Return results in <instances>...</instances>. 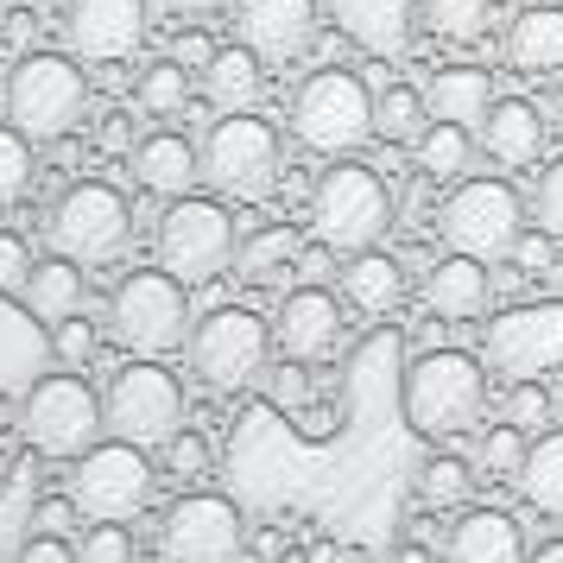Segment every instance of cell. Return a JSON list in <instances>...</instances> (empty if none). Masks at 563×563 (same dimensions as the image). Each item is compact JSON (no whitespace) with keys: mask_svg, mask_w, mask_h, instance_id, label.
<instances>
[{"mask_svg":"<svg viewBox=\"0 0 563 563\" xmlns=\"http://www.w3.org/2000/svg\"><path fill=\"white\" fill-rule=\"evenodd\" d=\"M52 361V323H38L26 298L0 291V399H26Z\"/></svg>","mask_w":563,"mask_h":563,"instance_id":"17","label":"cell"},{"mask_svg":"<svg viewBox=\"0 0 563 563\" xmlns=\"http://www.w3.org/2000/svg\"><path fill=\"white\" fill-rule=\"evenodd\" d=\"M551 424H563V399H558V411H551Z\"/></svg>","mask_w":563,"mask_h":563,"instance_id":"56","label":"cell"},{"mask_svg":"<svg viewBox=\"0 0 563 563\" xmlns=\"http://www.w3.org/2000/svg\"><path fill=\"white\" fill-rule=\"evenodd\" d=\"M532 209H538V229L551 234V241H563V158H551V165L538 172Z\"/></svg>","mask_w":563,"mask_h":563,"instance_id":"42","label":"cell"},{"mask_svg":"<svg viewBox=\"0 0 563 563\" xmlns=\"http://www.w3.org/2000/svg\"><path fill=\"white\" fill-rule=\"evenodd\" d=\"M551 411H558V406H551V393H544L538 380H519V386L507 393V424H519L526 437H532V431H551Z\"/></svg>","mask_w":563,"mask_h":563,"instance_id":"41","label":"cell"},{"mask_svg":"<svg viewBox=\"0 0 563 563\" xmlns=\"http://www.w3.org/2000/svg\"><path fill=\"white\" fill-rule=\"evenodd\" d=\"M494 26V0H418V32L437 45H475Z\"/></svg>","mask_w":563,"mask_h":563,"instance_id":"31","label":"cell"},{"mask_svg":"<svg viewBox=\"0 0 563 563\" xmlns=\"http://www.w3.org/2000/svg\"><path fill=\"white\" fill-rule=\"evenodd\" d=\"M310 229L335 254L380 247L386 229H393V190H386V178L355 165V158H335L330 172L317 178V190H310Z\"/></svg>","mask_w":563,"mask_h":563,"instance_id":"5","label":"cell"},{"mask_svg":"<svg viewBox=\"0 0 563 563\" xmlns=\"http://www.w3.org/2000/svg\"><path fill=\"white\" fill-rule=\"evenodd\" d=\"M234 32L266 64H285L317 38V0H234Z\"/></svg>","mask_w":563,"mask_h":563,"instance_id":"18","label":"cell"},{"mask_svg":"<svg viewBox=\"0 0 563 563\" xmlns=\"http://www.w3.org/2000/svg\"><path fill=\"white\" fill-rule=\"evenodd\" d=\"M342 342V305H335L330 285H291L279 298V317H273V349L285 361H323L335 355Z\"/></svg>","mask_w":563,"mask_h":563,"instance_id":"16","label":"cell"},{"mask_svg":"<svg viewBox=\"0 0 563 563\" xmlns=\"http://www.w3.org/2000/svg\"><path fill=\"white\" fill-rule=\"evenodd\" d=\"M424 128H431V108H424V96H418V89L393 82V89H380V96H374V140L418 146V133H424Z\"/></svg>","mask_w":563,"mask_h":563,"instance_id":"33","label":"cell"},{"mask_svg":"<svg viewBox=\"0 0 563 563\" xmlns=\"http://www.w3.org/2000/svg\"><path fill=\"white\" fill-rule=\"evenodd\" d=\"M507 64L519 77H563V7H519L512 13Z\"/></svg>","mask_w":563,"mask_h":563,"instance_id":"24","label":"cell"},{"mask_svg":"<svg viewBox=\"0 0 563 563\" xmlns=\"http://www.w3.org/2000/svg\"><path fill=\"white\" fill-rule=\"evenodd\" d=\"M544 108L526 102V96H494V108H487V121L475 128V140H482V158H494V165H507V172H526V165H538V153H544Z\"/></svg>","mask_w":563,"mask_h":563,"instance_id":"19","label":"cell"},{"mask_svg":"<svg viewBox=\"0 0 563 563\" xmlns=\"http://www.w3.org/2000/svg\"><path fill=\"white\" fill-rule=\"evenodd\" d=\"M20 298L32 305L38 323H64V317H77V310H82V266H77V260H64V254L32 260V279H26Z\"/></svg>","mask_w":563,"mask_h":563,"instance_id":"29","label":"cell"},{"mask_svg":"<svg viewBox=\"0 0 563 563\" xmlns=\"http://www.w3.org/2000/svg\"><path fill=\"white\" fill-rule=\"evenodd\" d=\"M393 563H437V558L424 551V544H399V551H393Z\"/></svg>","mask_w":563,"mask_h":563,"instance_id":"52","label":"cell"},{"mask_svg":"<svg viewBox=\"0 0 563 563\" xmlns=\"http://www.w3.org/2000/svg\"><path fill=\"white\" fill-rule=\"evenodd\" d=\"M20 13H45V7H57V0H13Z\"/></svg>","mask_w":563,"mask_h":563,"instance_id":"55","label":"cell"},{"mask_svg":"<svg viewBox=\"0 0 563 563\" xmlns=\"http://www.w3.org/2000/svg\"><path fill=\"white\" fill-rule=\"evenodd\" d=\"M146 26V0H64V45L77 64H128Z\"/></svg>","mask_w":563,"mask_h":563,"instance_id":"15","label":"cell"},{"mask_svg":"<svg viewBox=\"0 0 563 563\" xmlns=\"http://www.w3.org/2000/svg\"><path fill=\"white\" fill-rule=\"evenodd\" d=\"M418 172L437 184H462L468 172H475V158H482V140H475V128H456V121H431V128L418 133Z\"/></svg>","mask_w":563,"mask_h":563,"instance_id":"28","label":"cell"},{"mask_svg":"<svg viewBox=\"0 0 563 563\" xmlns=\"http://www.w3.org/2000/svg\"><path fill=\"white\" fill-rule=\"evenodd\" d=\"M519 494H526L544 519H563V424L532 437L526 468H519Z\"/></svg>","mask_w":563,"mask_h":563,"instance_id":"30","label":"cell"},{"mask_svg":"<svg viewBox=\"0 0 563 563\" xmlns=\"http://www.w3.org/2000/svg\"><path fill=\"white\" fill-rule=\"evenodd\" d=\"M443 563H526V532H519V519L500 512V507H468L456 526H450Z\"/></svg>","mask_w":563,"mask_h":563,"instance_id":"22","label":"cell"},{"mask_svg":"<svg viewBox=\"0 0 563 563\" xmlns=\"http://www.w3.org/2000/svg\"><path fill=\"white\" fill-rule=\"evenodd\" d=\"M437 234L450 254H468V260H507L512 241L526 234V203L507 178H468L443 197L437 209Z\"/></svg>","mask_w":563,"mask_h":563,"instance_id":"9","label":"cell"},{"mask_svg":"<svg viewBox=\"0 0 563 563\" xmlns=\"http://www.w3.org/2000/svg\"><path fill=\"white\" fill-rule=\"evenodd\" d=\"M178 20H216V13H229L234 0H165Z\"/></svg>","mask_w":563,"mask_h":563,"instance_id":"50","label":"cell"},{"mask_svg":"<svg viewBox=\"0 0 563 563\" xmlns=\"http://www.w3.org/2000/svg\"><path fill=\"white\" fill-rule=\"evenodd\" d=\"M108 335L140 361H158L190 342V285L172 279L165 266L128 273L108 298Z\"/></svg>","mask_w":563,"mask_h":563,"instance_id":"7","label":"cell"},{"mask_svg":"<svg viewBox=\"0 0 563 563\" xmlns=\"http://www.w3.org/2000/svg\"><path fill=\"white\" fill-rule=\"evenodd\" d=\"M494 305V279H487V260H468V254H443L424 273V310L437 323H468Z\"/></svg>","mask_w":563,"mask_h":563,"instance_id":"21","label":"cell"},{"mask_svg":"<svg viewBox=\"0 0 563 563\" xmlns=\"http://www.w3.org/2000/svg\"><path fill=\"white\" fill-rule=\"evenodd\" d=\"M424 108H431V121L482 128L487 108H494V77H487L482 64H450V70H437V77H431V89H424Z\"/></svg>","mask_w":563,"mask_h":563,"instance_id":"25","label":"cell"},{"mask_svg":"<svg viewBox=\"0 0 563 563\" xmlns=\"http://www.w3.org/2000/svg\"><path fill=\"white\" fill-rule=\"evenodd\" d=\"M77 563H140V544H133L128 526L102 519V526H89V538L77 544Z\"/></svg>","mask_w":563,"mask_h":563,"instance_id":"39","label":"cell"},{"mask_svg":"<svg viewBox=\"0 0 563 563\" xmlns=\"http://www.w3.org/2000/svg\"><path fill=\"white\" fill-rule=\"evenodd\" d=\"M133 102H140V114H153V121H178L184 108H190V70H184L178 57L146 64L140 82H133Z\"/></svg>","mask_w":563,"mask_h":563,"instance_id":"32","label":"cell"},{"mask_svg":"<svg viewBox=\"0 0 563 563\" xmlns=\"http://www.w3.org/2000/svg\"><path fill=\"white\" fill-rule=\"evenodd\" d=\"M190 374L209 393H247L266 380V361H273V323H260L247 305H216L190 323Z\"/></svg>","mask_w":563,"mask_h":563,"instance_id":"6","label":"cell"},{"mask_svg":"<svg viewBox=\"0 0 563 563\" xmlns=\"http://www.w3.org/2000/svg\"><path fill=\"white\" fill-rule=\"evenodd\" d=\"M128 165H133V178H140V190H153V197H190L197 190V178H203V165H197V146L184 140V133H146L140 146L128 153Z\"/></svg>","mask_w":563,"mask_h":563,"instance_id":"23","label":"cell"},{"mask_svg":"<svg viewBox=\"0 0 563 563\" xmlns=\"http://www.w3.org/2000/svg\"><path fill=\"white\" fill-rule=\"evenodd\" d=\"M102 399L82 374H45L20 399V437L32 443V456L45 462H77L82 450H96L102 437Z\"/></svg>","mask_w":563,"mask_h":563,"instance_id":"8","label":"cell"},{"mask_svg":"<svg viewBox=\"0 0 563 563\" xmlns=\"http://www.w3.org/2000/svg\"><path fill=\"white\" fill-rule=\"evenodd\" d=\"M153 482H158L153 456H146L140 443L108 437V443H96V450L77 456L70 500H77V512L89 519V526H102V519L128 526V519H140V512L153 507Z\"/></svg>","mask_w":563,"mask_h":563,"instance_id":"10","label":"cell"},{"mask_svg":"<svg viewBox=\"0 0 563 563\" xmlns=\"http://www.w3.org/2000/svg\"><path fill=\"white\" fill-rule=\"evenodd\" d=\"M526 563H563V538H551V544H538V551H532Z\"/></svg>","mask_w":563,"mask_h":563,"instance_id":"53","label":"cell"},{"mask_svg":"<svg viewBox=\"0 0 563 563\" xmlns=\"http://www.w3.org/2000/svg\"><path fill=\"white\" fill-rule=\"evenodd\" d=\"M330 13L374 57H406L418 38V0H330Z\"/></svg>","mask_w":563,"mask_h":563,"instance_id":"20","label":"cell"},{"mask_svg":"<svg viewBox=\"0 0 563 563\" xmlns=\"http://www.w3.org/2000/svg\"><path fill=\"white\" fill-rule=\"evenodd\" d=\"M197 165H203V184L216 197H229V203H260V197H273V184H279V172H285L279 128L260 121L254 108L222 114V121L203 133Z\"/></svg>","mask_w":563,"mask_h":563,"instance_id":"3","label":"cell"},{"mask_svg":"<svg viewBox=\"0 0 563 563\" xmlns=\"http://www.w3.org/2000/svg\"><path fill=\"white\" fill-rule=\"evenodd\" d=\"M26 279H32V247L20 241V234H0V291H26Z\"/></svg>","mask_w":563,"mask_h":563,"instance_id":"43","label":"cell"},{"mask_svg":"<svg viewBox=\"0 0 563 563\" xmlns=\"http://www.w3.org/2000/svg\"><path fill=\"white\" fill-rule=\"evenodd\" d=\"M544 121H551V133H558V140H563V82H558V89H551V108H544Z\"/></svg>","mask_w":563,"mask_h":563,"instance_id":"51","label":"cell"},{"mask_svg":"<svg viewBox=\"0 0 563 563\" xmlns=\"http://www.w3.org/2000/svg\"><path fill=\"white\" fill-rule=\"evenodd\" d=\"M158 456H165V475L172 482H203L209 475V437L203 431H178L158 443Z\"/></svg>","mask_w":563,"mask_h":563,"instance_id":"38","label":"cell"},{"mask_svg":"<svg viewBox=\"0 0 563 563\" xmlns=\"http://www.w3.org/2000/svg\"><path fill=\"white\" fill-rule=\"evenodd\" d=\"M241 551H247V526L222 494H184L158 526L165 563H234Z\"/></svg>","mask_w":563,"mask_h":563,"instance_id":"14","label":"cell"},{"mask_svg":"<svg viewBox=\"0 0 563 563\" xmlns=\"http://www.w3.org/2000/svg\"><path fill=\"white\" fill-rule=\"evenodd\" d=\"M102 146H108V153H133V146H140L133 114H108V121H102Z\"/></svg>","mask_w":563,"mask_h":563,"instance_id":"47","label":"cell"},{"mask_svg":"<svg viewBox=\"0 0 563 563\" xmlns=\"http://www.w3.org/2000/svg\"><path fill=\"white\" fill-rule=\"evenodd\" d=\"M273 563H310V558H305V551H298V544H285V551H279V558H273Z\"/></svg>","mask_w":563,"mask_h":563,"instance_id":"54","label":"cell"},{"mask_svg":"<svg viewBox=\"0 0 563 563\" xmlns=\"http://www.w3.org/2000/svg\"><path fill=\"white\" fill-rule=\"evenodd\" d=\"M291 133L305 153H323V158H349L374 140V89L367 77L342 70V64H323L298 82L291 96Z\"/></svg>","mask_w":563,"mask_h":563,"instance_id":"2","label":"cell"},{"mask_svg":"<svg viewBox=\"0 0 563 563\" xmlns=\"http://www.w3.org/2000/svg\"><path fill=\"white\" fill-rule=\"evenodd\" d=\"M298 229H260V234H247V247H234V273L247 285H273L298 260Z\"/></svg>","mask_w":563,"mask_h":563,"instance_id":"34","label":"cell"},{"mask_svg":"<svg viewBox=\"0 0 563 563\" xmlns=\"http://www.w3.org/2000/svg\"><path fill=\"white\" fill-rule=\"evenodd\" d=\"M487 411V374L462 349H431L406 374V424L431 443H456L482 424Z\"/></svg>","mask_w":563,"mask_h":563,"instance_id":"1","label":"cell"},{"mask_svg":"<svg viewBox=\"0 0 563 563\" xmlns=\"http://www.w3.org/2000/svg\"><path fill=\"white\" fill-rule=\"evenodd\" d=\"M266 57L247 52V45H216V57L203 64V96L222 114H241V108L260 102V82H266V70H260Z\"/></svg>","mask_w":563,"mask_h":563,"instance_id":"26","label":"cell"},{"mask_svg":"<svg viewBox=\"0 0 563 563\" xmlns=\"http://www.w3.org/2000/svg\"><path fill=\"white\" fill-rule=\"evenodd\" d=\"M551 247H558V241H551V234L538 229V234H519V241H512V260H519V266H526V273H551Z\"/></svg>","mask_w":563,"mask_h":563,"instance_id":"46","label":"cell"},{"mask_svg":"<svg viewBox=\"0 0 563 563\" xmlns=\"http://www.w3.org/2000/svg\"><path fill=\"white\" fill-rule=\"evenodd\" d=\"M89 114V77H82L77 57L64 52H26L7 70V121L38 140H64L77 133V121Z\"/></svg>","mask_w":563,"mask_h":563,"instance_id":"4","label":"cell"},{"mask_svg":"<svg viewBox=\"0 0 563 563\" xmlns=\"http://www.w3.org/2000/svg\"><path fill=\"white\" fill-rule=\"evenodd\" d=\"M342 298H349L355 310H367V317L399 310V298H406V273H399V260L374 254V247L349 254V266H342Z\"/></svg>","mask_w":563,"mask_h":563,"instance_id":"27","label":"cell"},{"mask_svg":"<svg viewBox=\"0 0 563 563\" xmlns=\"http://www.w3.org/2000/svg\"><path fill=\"white\" fill-rule=\"evenodd\" d=\"M52 254L77 260V266H108V260L128 254L133 241V209L114 184H70L52 203Z\"/></svg>","mask_w":563,"mask_h":563,"instance_id":"11","label":"cell"},{"mask_svg":"<svg viewBox=\"0 0 563 563\" xmlns=\"http://www.w3.org/2000/svg\"><path fill=\"white\" fill-rule=\"evenodd\" d=\"M291 273H298V285H323L335 273V247H298V260H291Z\"/></svg>","mask_w":563,"mask_h":563,"instance_id":"45","label":"cell"},{"mask_svg":"<svg viewBox=\"0 0 563 563\" xmlns=\"http://www.w3.org/2000/svg\"><path fill=\"white\" fill-rule=\"evenodd\" d=\"M96 342H102V335H96V323H89V317H64V323H52V355L64 361V367H89V361H96Z\"/></svg>","mask_w":563,"mask_h":563,"instance_id":"40","label":"cell"},{"mask_svg":"<svg viewBox=\"0 0 563 563\" xmlns=\"http://www.w3.org/2000/svg\"><path fill=\"white\" fill-rule=\"evenodd\" d=\"M70 512H77V500H45V507L32 512V526H38V532H64Z\"/></svg>","mask_w":563,"mask_h":563,"instance_id":"49","label":"cell"},{"mask_svg":"<svg viewBox=\"0 0 563 563\" xmlns=\"http://www.w3.org/2000/svg\"><path fill=\"white\" fill-rule=\"evenodd\" d=\"M475 482H482V475H475L462 456H424V468H418V482H411V487H418V500H424V507L450 512V507H462V500L475 494Z\"/></svg>","mask_w":563,"mask_h":563,"instance_id":"35","label":"cell"},{"mask_svg":"<svg viewBox=\"0 0 563 563\" xmlns=\"http://www.w3.org/2000/svg\"><path fill=\"white\" fill-rule=\"evenodd\" d=\"M234 247H241V234H234V216L229 203H209V197H178V203L165 209V222H158V266L184 285H209L222 279L234 266Z\"/></svg>","mask_w":563,"mask_h":563,"instance_id":"12","label":"cell"},{"mask_svg":"<svg viewBox=\"0 0 563 563\" xmlns=\"http://www.w3.org/2000/svg\"><path fill=\"white\" fill-rule=\"evenodd\" d=\"M526 450H532V437L519 431V424H494L482 437V456H475V475L482 482H519V468H526Z\"/></svg>","mask_w":563,"mask_h":563,"instance_id":"36","label":"cell"},{"mask_svg":"<svg viewBox=\"0 0 563 563\" xmlns=\"http://www.w3.org/2000/svg\"><path fill=\"white\" fill-rule=\"evenodd\" d=\"M32 172H38V158H32V140L13 121H0V209H13L20 197L32 190Z\"/></svg>","mask_w":563,"mask_h":563,"instance_id":"37","label":"cell"},{"mask_svg":"<svg viewBox=\"0 0 563 563\" xmlns=\"http://www.w3.org/2000/svg\"><path fill=\"white\" fill-rule=\"evenodd\" d=\"M102 424L121 443L158 450L165 437L184 431V386L178 374H165L158 361H128L102 393Z\"/></svg>","mask_w":563,"mask_h":563,"instance_id":"13","label":"cell"},{"mask_svg":"<svg viewBox=\"0 0 563 563\" xmlns=\"http://www.w3.org/2000/svg\"><path fill=\"white\" fill-rule=\"evenodd\" d=\"M172 57H178L184 70H190V64H197V70H203L209 57H216V45H209L203 32H178V45H172Z\"/></svg>","mask_w":563,"mask_h":563,"instance_id":"48","label":"cell"},{"mask_svg":"<svg viewBox=\"0 0 563 563\" xmlns=\"http://www.w3.org/2000/svg\"><path fill=\"white\" fill-rule=\"evenodd\" d=\"M13 563H77V544H64V532H32Z\"/></svg>","mask_w":563,"mask_h":563,"instance_id":"44","label":"cell"}]
</instances>
